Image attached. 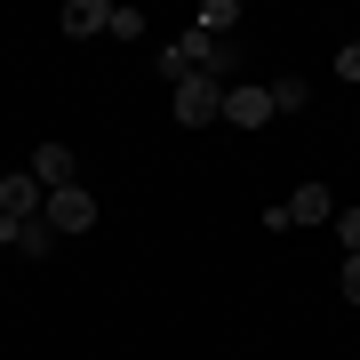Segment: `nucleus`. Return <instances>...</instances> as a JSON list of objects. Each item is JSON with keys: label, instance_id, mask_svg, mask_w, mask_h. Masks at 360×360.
Here are the masks:
<instances>
[{"label": "nucleus", "instance_id": "nucleus-1", "mask_svg": "<svg viewBox=\"0 0 360 360\" xmlns=\"http://www.w3.org/2000/svg\"><path fill=\"white\" fill-rule=\"evenodd\" d=\"M168 112H176L184 129H208V120H224V89L193 72V80H176V96H168Z\"/></svg>", "mask_w": 360, "mask_h": 360}, {"label": "nucleus", "instance_id": "nucleus-2", "mask_svg": "<svg viewBox=\"0 0 360 360\" xmlns=\"http://www.w3.org/2000/svg\"><path fill=\"white\" fill-rule=\"evenodd\" d=\"M40 224H49V232H89V224H96V200L80 193V184H65V193L40 200Z\"/></svg>", "mask_w": 360, "mask_h": 360}, {"label": "nucleus", "instance_id": "nucleus-3", "mask_svg": "<svg viewBox=\"0 0 360 360\" xmlns=\"http://www.w3.org/2000/svg\"><path fill=\"white\" fill-rule=\"evenodd\" d=\"M40 200H49V193H40V184H32V168H25V176H0V217H8V224L40 217Z\"/></svg>", "mask_w": 360, "mask_h": 360}, {"label": "nucleus", "instance_id": "nucleus-4", "mask_svg": "<svg viewBox=\"0 0 360 360\" xmlns=\"http://www.w3.org/2000/svg\"><path fill=\"white\" fill-rule=\"evenodd\" d=\"M224 120L232 129H264L272 120V89H224Z\"/></svg>", "mask_w": 360, "mask_h": 360}, {"label": "nucleus", "instance_id": "nucleus-5", "mask_svg": "<svg viewBox=\"0 0 360 360\" xmlns=\"http://www.w3.org/2000/svg\"><path fill=\"white\" fill-rule=\"evenodd\" d=\"M32 184H40V193H65V184H72V153H65V144H40V153H32Z\"/></svg>", "mask_w": 360, "mask_h": 360}, {"label": "nucleus", "instance_id": "nucleus-6", "mask_svg": "<svg viewBox=\"0 0 360 360\" xmlns=\"http://www.w3.org/2000/svg\"><path fill=\"white\" fill-rule=\"evenodd\" d=\"M104 25H112L104 0H65V40H89V32H104Z\"/></svg>", "mask_w": 360, "mask_h": 360}, {"label": "nucleus", "instance_id": "nucleus-7", "mask_svg": "<svg viewBox=\"0 0 360 360\" xmlns=\"http://www.w3.org/2000/svg\"><path fill=\"white\" fill-rule=\"evenodd\" d=\"M288 224H336V200H328V184H304V193L288 200Z\"/></svg>", "mask_w": 360, "mask_h": 360}, {"label": "nucleus", "instance_id": "nucleus-8", "mask_svg": "<svg viewBox=\"0 0 360 360\" xmlns=\"http://www.w3.org/2000/svg\"><path fill=\"white\" fill-rule=\"evenodd\" d=\"M232 25H240V0H200V25H193V32H208V40H232Z\"/></svg>", "mask_w": 360, "mask_h": 360}, {"label": "nucleus", "instance_id": "nucleus-9", "mask_svg": "<svg viewBox=\"0 0 360 360\" xmlns=\"http://www.w3.org/2000/svg\"><path fill=\"white\" fill-rule=\"evenodd\" d=\"M16 248H25V257H49V248H56V232L40 224V217H25V224H16Z\"/></svg>", "mask_w": 360, "mask_h": 360}, {"label": "nucleus", "instance_id": "nucleus-10", "mask_svg": "<svg viewBox=\"0 0 360 360\" xmlns=\"http://www.w3.org/2000/svg\"><path fill=\"white\" fill-rule=\"evenodd\" d=\"M304 104H312L304 80H272V112H304Z\"/></svg>", "mask_w": 360, "mask_h": 360}, {"label": "nucleus", "instance_id": "nucleus-11", "mask_svg": "<svg viewBox=\"0 0 360 360\" xmlns=\"http://www.w3.org/2000/svg\"><path fill=\"white\" fill-rule=\"evenodd\" d=\"M336 232H345V257H360V208H336Z\"/></svg>", "mask_w": 360, "mask_h": 360}, {"label": "nucleus", "instance_id": "nucleus-12", "mask_svg": "<svg viewBox=\"0 0 360 360\" xmlns=\"http://www.w3.org/2000/svg\"><path fill=\"white\" fill-rule=\"evenodd\" d=\"M336 288H345L352 304H360V257H345V272H336Z\"/></svg>", "mask_w": 360, "mask_h": 360}, {"label": "nucleus", "instance_id": "nucleus-13", "mask_svg": "<svg viewBox=\"0 0 360 360\" xmlns=\"http://www.w3.org/2000/svg\"><path fill=\"white\" fill-rule=\"evenodd\" d=\"M336 72H345V80H360V40H352V49H336Z\"/></svg>", "mask_w": 360, "mask_h": 360}]
</instances>
